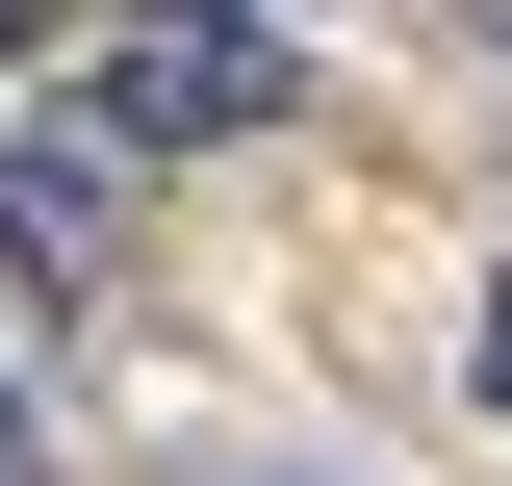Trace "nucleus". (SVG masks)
<instances>
[{
  "label": "nucleus",
  "instance_id": "nucleus-2",
  "mask_svg": "<svg viewBox=\"0 0 512 486\" xmlns=\"http://www.w3.org/2000/svg\"><path fill=\"white\" fill-rule=\"evenodd\" d=\"M0 282H52V307H77V205H52V154H0Z\"/></svg>",
  "mask_w": 512,
  "mask_h": 486
},
{
  "label": "nucleus",
  "instance_id": "nucleus-1",
  "mask_svg": "<svg viewBox=\"0 0 512 486\" xmlns=\"http://www.w3.org/2000/svg\"><path fill=\"white\" fill-rule=\"evenodd\" d=\"M282 26H103V128L128 154H205V128H282Z\"/></svg>",
  "mask_w": 512,
  "mask_h": 486
},
{
  "label": "nucleus",
  "instance_id": "nucleus-3",
  "mask_svg": "<svg viewBox=\"0 0 512 486\" xmlns=\"http://www.w3.org/2000/svg\"><path fill=\"white\" fill-rule=\"evenodd\" d=\"M487 410H512V282H487Z\"/></svg>",
  "mask_w": 512,
  "mask_h": 486
},
{
  "label": "nucleus",
  "instance_id": "nucleus-4",
  "mask_svg": "<svg viewBox=\"0 0 512 486\" xmlns=\"http://www.w3.org/2000/svg\"><path fill=\"white\" fill-rule=\"evenodd\" d=\"M0 486H26V410H0Z\"/></svg>",
  "mask_w": 512,
  "mask_h": 486
}]
</instances>
